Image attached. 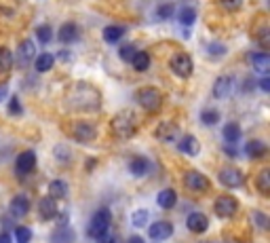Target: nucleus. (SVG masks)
Wrapping results in <instances>:
<instances>
[{"label":"nucleus","instance_id":"1","mask_svg":"<svg viewBox=\"0 0 270 243\" xmlns=\"http://www.w3.org/2000/svg\"><path fill=\"white\" fill-rule=\"evenodd\" d=\"M70 95V104L76 106L78 110H97L99 104H101V95L95 87L91 85H85V83H78L72 87V91L68 93Z\"/></svg>","mask_w":270,"mask_h":243},{"label":"nucleus","instance_id":"2","mask_svg":"<svg viewBox=\"0 0 270 243\" xmlns=\"http://www.w3.org/2000/svg\"><path fill=\"white\" fill-rule=\"evenodd\" d=\"M110 129L116 137H120V140H129V137H133L137 133V123H135L133 114L120 112L110 120Z\"/></svg>","mask_w":270,"mask_h":243},{"label":"nucleus","instance_id":"3","mask_svg":"<svg viewBox=\"0 0 270 243\" xmlns=\"http://www.w3.org/2000/svg\"><path fill=\"white\" fill-rule=\"evenodd\" d=\"M110 222H112L110 210H108V207H101V210H97L93 214V220H91V224H89V229H87V235L93 237V239L101 237L103 233H108V229H110Z\"/></svg>","mask_w":270,"mask_h":243},{"label":"nucleus","instance_id":"4","mask_svg":"<svg viewBox=\"0 0 270 243\" xmlns=\"http://www.w3.org/2000/svg\"><path fill=\"white\" fill-rule=\"evenodd\" d=\"M137 102L143 110L156 112L160 108V104H163V95H160V91L154 89V87H143V89L137 91Z\"/></svg>","mask_w":270,"mask_h":243},{"label":"nucleus","instance_id":"5","mask_svg":"<svg viewBox=\"0 0 270 243\" xmlns=\"http://www.w3.org/2000/svg\"><path fill=\"white\" fill-rule=\"evenodd\" d=\"M169 66H171V70H173L179 78H188V76L192 74V70H194L192 57H190L188 53H177V55H173L171 62H169Z\"/></svg>","mask_w":270,"mask_h":243},{"label":"nucleus","instance_id":"6","mask_svg":"<svg viewBox=\"0 0 270 243\" xmlns=\"http://www.w3.org/2000/svg\"><path fill=\"white\" fill-rule=\"evenodd\" d=\"M213 210H215V214H218L220 218H230V216L237 214L239 203H237L235 197H230V195H220L218 199H215V203H213Z\"/></svg>","mask_w":270,"mask_h":243},{"label":"nucleus","instance_id":"7","mask_svg":"<svg viewBox=\"0 0 270 243\" xmlns=\"http://www.w3.org/2000/svg\"><path fill=\"white\" fill-rule=\"evenodd\" d=\"M184 184H186V188L194 190V193H203V190L209 188V178L196 169H188L184 173Z\"/></svg>","mask_w":270,"mask_h":243},{"label":"nucleus","instance_id":"8","mask_svg":"<svg viewBox=\"0 0 270 243\" xmlns=\"http://www.w3.org/2000/svg\"><path fill=\"white\" fill-rule=\"evenodd\" d=\"M218 178H220V184H224L226 188H239L245 182L243 171L237 169V167H224V169H220Z\"/></svg>","mask_w":270,"mask_h":243},{"label":"nucleus","instance_id":"9","mask_svg":"<svg viewBox=\"0 0 270 243\" xmlns=\"http://www.w3.org/2000/svg\"><path fill=\"white\" fill-rule=\"evenodd\" d=\"M72 135H74V140H76V142L87 144V142H93V140H95L97 131H95V127H93L91 123H82V120H78V123H74Z\"/></svg>","mask_w":270,"mask_h":243},{"label":"nucleus","instance_id":"10","mask_svg":"<svg viewBox=\"0 0 270 243\" xmlns=\"http://www.w3.org/2000/svg\"><path fill=\"white\" fill-rule=\"evenodd\" d=\"M148 235L154 239V241H165L173 235V224L167 222V220H158V222H152L150 229H148Z\"/></svg>","mask_w":270,"mask_h":243},{"label":"nucleus","instance_id":"11","mask_svg":"<svg viewBox=\"0 0 270 243\" xmlns=\"http://www.w3.org/2000/svg\"><path fill=\"white\" fill-rule=\"evenodd\" d=\"M36 167V154L32 150H26L22 152L19 157H17L15 161V171L19 173V176H28V173H32Z\"/></svg>","mask_w":270,"mask_h":243},{"label":"nucleus","instance_id":"12","mask_svg":"<svg viewBox=\"0 0 270 243\" xmlns=\"http://www.w3.org/2000/svg\"><path fill=\"white\" fill-rule=\"evenodd\" d=\"M36 57V45L32 40H24L17 49V57H13V62H17V66H28L30 62H34Z\"/></svg>","mask_w":270,"mask_h":243},{"label":"nucleus","instance_id":"13","mask_svg":"<svg viewBox=\"0 0 270 243\" xmlns=\"http://www.w3.org/2000/svg\"><path fill=\"white\" fill-rule=\"evenodd\" d=\"M177 150L182 154H186V157H196V154L201 152V144L194 135H184L182 140L177 142Z\"/></svg>","mask_w":270,"mask_h":243},{"label":"nucleus","instance_id":"14","mask_svg":"<svg viewBox=\"0 0 270 243\" xmlns=\"http://www.w3.org/2000/svg\"><path fill=\"white\" fill-rule=\"evenodd\" d=\"M177 125L173 123V120H165V123H160L154 131V135L158 137L160 142H173L175 140V135H177Z\"/></svg>","mask_w":270,"mask_h":243},{"label":"nucleus","instance_id":"15","mask_svg":"<svg viewBox=\"0 0 270 243\" xmlns=\"http://www.w3.org/2000/svg\"><path fill=\"white\" fill-rule=\"evenodd\" d=\"M9 212H11V216H15V218L26 216V214L30 212V199H28L26 195H17V197H13L11 203H9Z\"/></svg>","mask_w":270,"mask_h":243},{"label":"nucleus","instance_id":"16","mask_svg":"<svg viewBox=\"0 0 270 243\" xmlns=\"http://www.w3.org/2000/svg\"><path fill=\"white\" fill-rule=\"evenodd\" d=\"M232 87H235V83H232L230 76H220L213 83V97H218V99L228 97L232 93Z\"/></svg>","mask_w":270,"mask_h":243},{"label":"nucleus","instance_id":"17","mask_svg":"<svg viewBox=\"0 0 270 243\" xmlns=\"http://www.w3.org/2000/svg\"><path fill=\"white\" fill-rule=\"evenodd\" d=\"M186 224H188V229H190L192 233H205V231H207V227H209V220H207V216H205V214L194 212V214H190V216H188Z\"/></svg>","mask_w":270,"mask_h":243},{"label":"nucleus","instance_id":"18","mask_svg":"<svg viewBox=\"0 0 270 243\" xmlns=\"http://www.w3.org/2000/svg\"><path fill=\"white\" fill-rule=\"evenodd\" d=\"M38 214H40L43 220H55V216L59 214L57 212V203L53 201L51 197L40 199V203H38Z\"/></svg>","mask_w":270,"mask_h":243},{"label":"nucleus","instance_id":"19","mask_svg":"<svg viewBox=\"0 0 270 243\" xmlns=\"http://www.w3.org/2000/svg\"><path fill=\"white\" fill-rule=\"evenodd\" d=\"M59 40L61 45H72L78 40V26L76 24H64L59 30Z\"/></svg>","mask_w":270,"mask_h":243},{"label":"nucleus","instance_id":"20","mask_svg":"<svg viewBox=\"0 0 270 243\" xmlns=\"http://www.w3.org/2000/svg\"><path fill=\"white\" fill-rule=\"evenodd\" d=\"M76 235L70 227H57L51 235V243H74Z\"/></svg>","mask_w":270,"mask_h":243},{"label":"nucleus","instance_id":"21","mask_svg":"<svg viewBox=\"0 0 270 243\" xmlns=\"http://www.w3.org/2000/svg\"><path fill=\"white\" fill-rule=\"evenodd\" d=\"M156 203L163 207V210H171V207L177 203V193L173 188H165V190H160L158 197H156Z\"/></svg>","mask_w":270,"mask_h":243},{"label":"nucleus","instance_id":"22","mask_svg":"<svg viewBox=\"0 0 270 243\" xmlns=\"http://www.w3.org/2000/svg\"><path fill=\"white\" fill-rule=\"evenodd\" d=\"M148 169H150V163H148L146 157H133V159L129 161V171L133 173V176H137V178L146 176Z\"/></svg>","mask_w":270,"mask_h":243},{"label":"nucleus","instance_id":"23","mask_svg":"<svg viewBox=\"0 0 270 243\" xmlns=\"http://www.w3.org/2000/svg\"><path fill=\"white\" fill-rule=\"evenodd\" d=\"M49 197L53 201H57V199H66L68 197V184L64 180H53L49 184Z\"/></svg>","mask_w":270,"mask_h":243},{"label":"nucleus","instance_id":"24","mask_svg":"<svg viewBox=\"0 0 270 243\" xmlns=\"http://www.w3.org/2000/svg\"><path fill=\"white\" fill-rule=\"evenodd\" d=\"M222 135H224L226 144H237L241 140V127L237 123H226L222 129Z\"/></svg>","mask_w":270,"mask_h":243},{"label":"nucleus","instance_id":"25","mask_svg":"<svg viewBox=\"0 0 270 243\" xmlns=\"http://www.w3.org/2000/svg\"><path fill=\"white\" fill-rule=\"evenodd\" d=\"M53 64H55V55L53 53H40L34 59V66H36V70L38 72H49L53 68Z\"/></svg>","mask_w":270,"mask_h":243},{"label":"nucleus","instance_id":"26","mask_svg":"<svg viewBox=\"0 0 270 243\" xmlns=\"http://www.w3.org/2000/svg\"><path fill=\"white\" fill-rule=\"evenodd\" d=\"M13 66H15V62H13V53L7 49V47H0V74H7V72H11L13 70Z\"/></svg>","mask_w":270,"mask_h":243},{"label":"nucleus","instance_id":"27","mask_svg":"<svg viewBox=\"0 0 270 243\" xmlns=\"http://www.w3.org/2000/svg\"><path fill=\"white\" fill-rule=\"evenodd\" d=\"M245 150H247V154L251 159H262L264 154H266V144L262 142V140H251L247 146H245Z\"/></svg>","mask_w":270,"mask_h":243},{"label":"nucleus","instance_id":"28","mask_svg":"<svg viewBox=\"0 0 270 243\" xmlns=\"http://www.w3.org/2000/svg\"><path fill=\"white\" fill-rule=\"evenodd\" d=\"M249 62H251V66H254L256 70H260V72H266L268 68H270V55H268V53H251V55H249Z\"/></svg>","mask_w":270,"mask_h":243},{"label":"nucleus","instance_id":"29","mask_svg":"<svg viewBox=\"0 0 270 243\" xmlns=\"http://www.w3.org/2000/svg\"><path fill=\"white\" fill-rule=\"evenodd\" d=\"M131 64H133V68L137 72H146L150 68V55L146 53V51H137L135 57L131 59Z\"/></svg>","mask_w":270,"mask_h":243},{"label":"nucleus","instance_id":"30","mask_svg":"<svg viewBox=\"0 0 270 243\" xmlns=\"http://www.w3.org/2000/svg\"><path fill=\"white\" fill-rule=\"evenodd\" d=\"M124 36V28L122 26H108L103 30V40L106 43H118Z\"/></svg>","mask_w":270,"mask_h":243},{"label":"nucleus","instance_id":"31","mask_svg":"<svg viewBox=\"0 0 270 243\" xmlns=\"http://www.w3.org/2000/svg\"><path fill=\"white\" fill-rule=\"evenodd\" d=\"M256 186H258V190H260L262 195H268V193H270V169H268V167L262 169V171L258 173Z\"/></svg>","mask_w":270,"mask_h":243},{"label":"nucleus","instance_id":"32","mask_svg":"<svg viewBox=\"0 0 270 243\" xmlns=\"http://www.w3.org/2000/svg\"><path fill=\"white\" fill-rule=\"evenodd\" d=\"M194 22H196V11L192 7H184L182 11H179V24H182L184 28H190Z\"/></svg>","mask_w":270,"mask_h":243},{"label":"nucleus","instance_id":"33","mask_svg":"<svg viewBox=\"0 0 270 243\" xmlns=\"http://www.w3.org/2000/svg\"><path fill=\"white\" fill-rule=\"evenodd\" d=\"M51 38H53V32H51L49 26H38V28H36V40H38L40 45L51 43Z\"/></svg>","mask_w":270,"mask_h":243},{"label":"nucleus","instance_id":"34","mask_svg":"<svg viewBox=\"0 0 270 243\" xmlns=\"http://www.w3.org/2000/svg\"><path fill=\"white\" fill-rule=\"evenodd\" d=\"M15 241L17 243H30L32 241V231L28 227H15Z\"/></svg>","mask_w":270,"mask_h":243},{"label":"nucleus","instance_id":"35","mask_svg":"<svg viewBox=\"0 0 270 243\" xmlns=\"http://www.w3.org/2000/svg\"><path fill=\"white\" fill-rule=\"evenodd\" d=\"M201 120H203L205 125H218V123H220V112H218V110H213V108L203 110Z\"/></svg>","mask_w":270,"mask_h":243},{"label":"nucleus","instance_id":"36","mask_svg":"<svg viewBox=\"0 0 270 243\" xmlns=\"http://www.w3.org/2000/svg\"><path fill=\"white\" fill-rule=\"evenodd\" d=\"M251 222H254L260 231H266V229H268V218H266V214L260 212V210L251 212Z\"/></svg>","mask_w":270,"mask_h":243},{"label":"nucleus","instance_id":"37","mask_svg":"<svg viewBox=\"0 0 270 243\" xmlns=\"http://www.w3.org/2000/svg\"><path fill=\"white\" fill-rule=\"evenodd\" d=\"M148 218H150V214H148L146 210H137V212L133 214L131 222H133V227L141 229V227H146V224H148Z\"/></svg>","mask_w":270,"mask_h":243},{"label":"nucleus","instance_id":"38","mask_svg":"<svg viewBox=\"0 0 270 243\" xmlns=\"http://www.w3.org/2000/svg\"><path fill=\"white\" fill-rule=\"evenodd\" d=\"M135 53H137V51H135V45H122L120 51H118L120 59H122V62H129V64H131V59L135 57Z\"/></svg>","mask_w":270,"mask_h":243},{"label":"nucleus","instance_id":"39","mask_svg":"<svg viewBox=\"0 0 270 243\" xmlns=\"http://www.w3.org/2000/svg\"><path fill=\"white\" fill-rule=\"evenodd\" d=\"M173 11H175V7H173L171 3L160 5V7L156 9V19H169V17L173 15Z\"/></svg>","mask_w":270,"mask_h":243},{"label":"nucleus","instance_id":"40","mask_svg":"<svg viewBox=\"0 0 270 243\" xmlns=\"http://www.w3.org/2000/svg\"><path fill=\"white\" fill-rule=\"evenodd\" d=\"M9 114H13V116L22 114V104H19L17 97H11V102H9Z\"/></svg>","mask_w":270,"mask_h":243},{"label":"nucleus","instance_id":"41","mask_svg":"<svg viewBox=\"0 0 270 243\" xmlns=\"http://www.w3.org/2000/svg\"><path fill=\"white\" fill-rule=\"evenodd\" d=\"M220 5H222L226 11H237V9H241L243 0H220Z\"/></svg>","mask_w":270,"mask_h":243},{"label":"nucleus","instance_id":"42","mask_svg":"<svg viewBox=\"0 0 270 243\" xmlns=\"http://www.w3.org/2000/svg\"><path fill=\"white\" fill-rule=\"evenodd\" d=\"M55 154H57V159H59L61 163H68V159H70V150H68V148L57 146V148H55Z\"/></svg>","mask_w":270,"mask_h":243},{"label":"nucleus","instance_id":"43","mask_svg":"<svg viewBox=\"0 0 270 243\" xmlns=\"http://www.w3.org/2000/svg\"><path fill=\"white\" fill-rule=\"evenodd\" d=\"M209 53H211V55H224V53H226V47H222V45H218V43H211V45H209Z\"/></svg>","mask_w":270,"mask_h":243},{"label":"nucleus","instance_id":"44","mask_svg":"<svg viewBox=\"0 0 270 243\" xmlns=\"http://www.w3.org/2000/svg\"><path fill=\"white\" fill-rule=\"evenodd\" d=\"M97 243H116V237L108 231V233H103L101 237H97Z\"/></svg>","mask_w":270,"mask_h":243},{"label":"nucleus","instance_id":"45","mask_svg":"<svg viewBox=\"0 0 270 243\" xmlns=\"http://www.w3.org/2000/svg\"><path fill=\"white\" fill-rule=\"evenodd\" d=\"M57 218V224L59 227H68V220H70V216H68V212H61L59 216H55Z\"/></svg>","mask_w":270,"mask_h":243},{"label":"nucleus","instance_id":"46","mask_svg":"<svg viewBox=\"0 0 270 243\" xmlns=\"http://www.w3.org/2000/svg\"><path fill=\"white\" fill-rule=\"evenodd\" d=\"M260 87H262V91H264V93H268V91H270V78H268V76H262Z\"/></svg>","mask_w":270,"mask_h":243},{"label":"nucleus","instance_id":"47","mask_svg":"<svg viewBox=\"0 0 270 243\" xmlns=\"http://www.w3.org/2000/svg\"><path fill=\"white\" fill-rule=\"evenodd\" d=\"M224 150H226L228 157H237V154H239V150H237L235 146H232V144H226V146H224Z\"/></svg>","mask_w":270,"mask_h":243},{"label":"nucleus","instance_id":"48","mask_svg":"<svg viewBox=\"0 0 270 243\" xmlns=\"http://www.w3.org/2000/svg\"><path fill=\"white\" fill-rule=\"evenodd\" d=\"M9 93V87H7V83H0V102L5 99V95Z\"/></svg>","mask_w":270,"mask_h":243},{"label":"nucleus","instance_id":"49","mask_svg":"<svg viewBox=\"0 0 270 243\" xmlns=\"http://www.w3.org/2000/svg\"><path fill=\"white\" fill-rule=\"evenodd\" d=\"M0 243H13L9 233H0Z\"/></svg>","mask_w":270,"mask_h":243},{"label":"nucleus","instance_id":"50","mask_svg":"<svg viewBox=\"0 0 270 243\" xmlns=\"http://www.w3.org/2000/svg\"><path fill=\"white\" fill-rule=\"evenodd\" d=\"M127 243H143V239H141L139 235H133V237L127 239Z\"/></svg>","mask_w":270,"mask_h":243}]
</instances>
